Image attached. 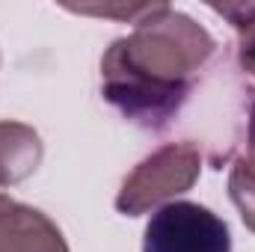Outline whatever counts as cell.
Returning a JSON list of instances; mask_svg holds the SVG:
<instances>
[{
	"mask_svg": "<svg viewBox=\"0 0 255 252\" xmlns=\"http://www.w3.org/2000/svg\"><path fill=\"white\" fill-rule=\"evenodd\" d=\"M217 39L190 15L160 3L139 18L130 36L101 57V95L125 119L160 130L184 107L193 77L208 65Z\"/></svg>",
	"mask_w": 255,
	"mask_h": 252,
	"instance_id": "1",
	"label": "cell"
},
{
	"mask_svg": "<svg viewBox=\"0 0 255 252\" xmlns=\"http://www.w3.org/2000/svg\"><path fill=\"white\" fill-rule=\"evenodd\" d=\"M199 172L202 151L196 142H166L125 175L116 193V211L125 217H142L151 208L187 193L199 181Z\"/></svg>",
	"mask_w": 255,
	"mask_h": 252,
	"instance_id": "2",
	"label": "cell"
},
{
	"mask_svg": "<svg viewBox=\"0 0 255 252\" xmlns=\"http://www.w3.org/2000/svg\"><path fill=\"white\" fill-rule=\"evenodd\" d=\"M142 252H232L226 220L199 202H169L145 226Z\"/></svg>",
	"mask_w": 255,
	"mask_h": 252,
	"instance_id": "3",
	"label": "cell"
},
{
	"mask_svg": "<svg viewBox=\"0 0 255 252\" xmlns=\"http://www.w3.org/2000/svg\"><path fill=\"white\" fill-rule=\"evenodd\" d=\"M0 252H68V244L48 214L0 196Z\"/></svg>",
	"mask_w": 255,
	"mask_h": 252,
	"instance_id": "4",
	"label": "cell"
},
{
	"mask_svg": "<svg viewBox=\"0 0 255 252\" xmlns=\"http://www.w3.org/2000/svg\"><path fill=\"white\" fill-rule=\"evenodd\" d=\"M45 157L42 136L24 122H0V187L27 181Z\"/></svg>",
	"mask_w": 255,
	"mask_h": 252,
	"instance_id": "5",
	"label": "cell"
},
{
	"mask_svg": "<svg viewBox=\"0 0 255 252\" xmlns=\"http://www.w3.org/2000/svg\"><path fill=\"white\" fill-rule=\"evenodd\" d=\"M238 33V63L255 77V3H208Z\"/></svg>",
	"mask_w": 255,
	"mask_h": 252,
	"instance_id": "6",
	"label": "cell"
},
{
	"mask_svg": "<svg viewBox=\"0 0 255 252\" xmlns=\"http://www.w3.org/2000/svg\"><path fill=\"white\" fill-rule=\"evenodd\" d=\"M229 196H232L235 208L241 211L244 226L255 232V160H250V157L235 160V166L229 172Z\"/></svg>",
	"mask_w": 255,
	"mask_h": 252,
	"instance_id": "7",
	"label": "cell"
},
{
	"mask_svg": "<svg viewBox=\"0 0 255 252\" xmlns=\"http://www.w3.org/2000/svg\"><path fill=\"white\" fill-rule=\"evenodd\" d=\"M160 6V0L157 3H122V6H65V9H71V12H80V15H104V18H122V21H130V24H136L139 18H145L148 12H154Z\"/></svg>",
	"mask_w": 255,
	"mask_h": 252,
	"instance_id": "8",
	"label": "cell"
},
{
	"mask_svg": "<svg viewBox=\"0 0 255 252\" xmlns=\"http://www.w3.org/2000/svg\"><path fill=\"white\" fill-rule=\"evenodd\" d=\"M247 148H250V160H255V101L250 107V125H247Z\"/></svg>",
	"mask_w": 255,
	"mask_h": 252,
	"instance_id": "9",
	"label": "cell"
}]
</instances>
